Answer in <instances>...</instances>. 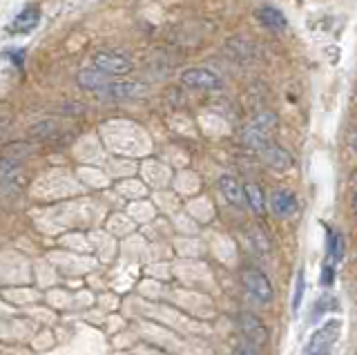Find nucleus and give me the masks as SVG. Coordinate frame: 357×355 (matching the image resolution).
<instances>
[{
	"label": "nucleus",
	"mask_w": 357,
	"mask_h": 355,
	"mask_svg": "<svg viewBox=\"0 0 357 355\" xmlns=\"http://www.w3.org/2000/svg\"><path fill=\"white\" fill-rule=\"evenodd\" d=\"M277 126V114L275 112H261L252 119V123L243 130V146L250 150H261Z\"/></svg>",
	"instance_id": "1"
},
{
	"label": "nucleus",
	"mask_w": 357,
	"mask_h": 355,
	"mask_svg": "<svg viewBox=\"0 0 357 355\" xmlns=\"http://www.w3.org/2000/svg\"><path fill=\"white\" fill-rule=\"evenodd\" d=\"M239 324H241V331L248 335L252 342H257V344H264L266 342V326L261 324L259 319H257L255 315H250V313H241V317H239Z\"/></svg>",
	"instance_id": "10"
},
{
	"label": "nucleus",
	"mask_w": 357,
	"mask_h": 355,
	"mask_svg": "<svg viewBox=\"0 0 357 355\" xmlns=\"http://www.w3.org/2000/svg\"><path fill=\"white\" fill-rule=\"evenodd\" d=\"M243 197L248 199V206L255 210L257 215H261V213H264V195H261V190H259V186H255V183L245 186V188H243Z\"/></svg>",
	"instance_id": "15"
},
{
	"label": "nucleus",
	"mask_w": 357,
	"mask_h": 355,
	"mask_svg": "<svg viewBox=\"0 0 357 355\" xmlns=\"http://www.w3.org/2000/svg\"><path fill=\"white\" fill-rule=\"evenodd\" d=\"M326 252L333 262L344 259V235L337 230H333L331 226H326Z\"/></svg>",
	"instance_id": "14"
},
{
	"label": "nucleus",
	"mask_w": 357,
	"mask_h": 355,
	"mask_svg": "<svg viewBox=\"0 0 357 355\" xmlns=\"http://www.w3.org/2000/svg\"><path fill=\"white\" fill-rule=\"evenodd\" d=\"M219 188H221L223 197H226L232 206H243V199H245L243 197V188H241V183L237 179H234V176L223 174L219 179Z\"/></svg>",
	"instance_id": "11"
},
{
	"label": "nucleus",
	"mask_w": 357,
	"mask_h": 355,
	"mask_svg": "<svg viewBox=\"0 0 357 355\" xmlns=\"http://www.w3.org/2000/svg\"><path fill=\"white\" fill-rule=\"evenodd\" d=\"M11 56H14V63L18 68H22V56H25V52H11Z\"/></svg>",
	"instance_id": "22"
},
{
	"label": "nucleus",
	"mask_w": 357,
	"mask_h": 355,
	"mask_svg": "<svg viewBox=\"0 0 357 355\" xmlns=\"http://www.w3.org/2000/svg\"><path fill=\"white\" fill-rule=\"evenodd\" d=\"M92 68L100 70L109 76L114 74H128L132 72V61L123 54H114V52H98L92 56Z\"/></svg>",
	"instance_id": "4"
},
{
	"label": "nucleus",
	"mask_w": 357,
	"mask_h": 355,
	"mask_svg": "<svg viewBox=\"0 0 357 355\" xmlns=\"http://www.w3.org/2000/svg\"><path fill=\"white\" fill-rule=\"evenodd\" d=\"M76 83L81 85L83 90H103V87L109 83V74L94 70V68H87V70L78 72Z\"/></svg>",
	"instance_id": "8"
},
{
	"label": "nucleus",
	"mask_w": 357,
	"mask_h": 355,
	"mask_svg": "<svg viewBox=\"0 0 357 355\" xmlns=\"http://www.w3.org/2000/svg\"><path fill=\"white\" fill-rule=\"evenodd\" d=\"M18 176V165L11 161V159H5L0 157V183H9L14 181Z\"/></svg>",
	"instance_id": "16"
},
{
	"label": "nucleus",
	"mask_w": 357,
	"mask_h": 355,
	"mask_svg": "<svg viewBox=\"0 0 357 355\" xmlns=\"http://www.w3.org/2000/svg\"><path fill=\"white\" fill-rule=\"evenodd\" d=\"M259 152H261L264 161L275 170H288L290 165H293V157H290V154L284 148H279V146H271V143H266Z\"/></svg>",
	"instance_id": "7"
},
{
	"label": "nucleus",
	"mask_w": 357,
	"mask_h": 355,
	"mask_svg": "<svg viewBox=\"0 0 357 355\" xmlns=\"http://www.w3.org/2000/svg\"><path fill=\"white\" fill-rule=\"evenodd\" d=\"M38 20H40V9L31 5L27 9H22V12L14 18V25H11V29L25 34V31H31L33 27H38Z\"/></svg>",
	"instance_id": "12"
},
{
	"label": "nucleus",
	"mask_w": 357,
	"mask_h": 355,
	"mask_svg": "<svg viewBox=\"0 0 357 355\" xmlns=\"http://www.w3.org/2000/svg\"><path fill=\"white\" fill-rule=\"evenodd\" d=\"M241 282H243L245 293H248L255 299V302H259V304L273 302V286H271V280H268V277L261 271H257V269L243 271Z\"/></svg>",
	"instance_id": "3"
},
{
	"label": "nucleus",
	"mask_w": 357,
	"mask_h": 355,
	"mask_svg": "<svg viewBox=\"0 0 357 355\" xmlns=\"http://www.w3.org/2000/svg\"><path fill=\"white\" fill-rule=\"evenodd\" d=\"M333 282H335L333 266H324V271H321V286H331Z\"/></svg>",
	"instance_id": "20"
},
{
	"label": "nucleus",
	"mask_w": 357,
	"mask_h": 355,
	"mask_svg": "<svg viewBox=\"0 0 357 355\" xmlns=\"http://www.w3.org/2000/svg\"><path fill=\"white\" fill-rule=\"evenodd\" d=\"M107 98H139L148 92V87L137 81H109L103 90H98Z\"/></svg>",
	"instance_id": "6"
},
{
	"label": "nucleus",
	"mask_w": 357,
	"mask_h": 355,
	"mask_svg": "<svg viewBox=\"0 0 357 355\" xmlns=\"http://www.w3.org/2000/svg\"><path fill=\"white\" fill-rule=\"evenodd\" d=\"M257 18H259V23H264L266 27H271V29H286V25H288L284 14L279 12V9L271 7V5L261 7L259 12H257Z\"/></svg>",
	"instance_id": "13"
},
{
	"label": "nucleus",
	"mask_w": 357,
	"mask_h": 355,
	"mask_svg": "<svg viewBox=\"0 0 357 355\" xmlns=\"http://www.w3.org/2000/svg\"><path fill=\"white\" fill-rule=\"evenodd\" d=\"M337 308V302L333 299V295H324L319 297V302L315 304V308H312V319L321 317V313H328V310Z\"/></svg>",
	"instance_id": "17"
},
{
	"label": "nucleus",
	"mask_w": 357,
	"mask_h": 355,
	"mask_svg": "<svg viewBox=\"0 0 357 355\" xmlns=\"http://www.w3.org/2000/svg\"><path fill=\"white\" fill-rule=\"evenodd\" d=\"M301 299H304V273L297 275V284H295V297H293V310H295V313L301 306Z\"/></svg>",
	"instance_id": "19"
},
{
	"label": "nucleus",
	"mask_w": 357,
	"mask_h": 355,
	"mask_svg": "<svg viewBox=\"0 0 357 355\" xmlns=\"http://www.w3.org/2000/svg\"><path fill=\"white\" fill-rule=\"evenodd\" d=\"M297 197L288 190H277L273 195V210L279 215V217H293L297 213Z\"/></svg>",
	"instance_id": "9"
},
{
	"label": "nucleus",
	"mask_w": 357,
	"mask_h": 355,
	"mask_svg": "<svg viewBox=\"0 0 357 355\" xmlns=\"http://www.w3.org/2000/svg\"><path fill=\"white\" fill-rule=\"evenodd\" d=\"M342 322L340 319H328L321 328H317L310 335V342L306 347V355H331L335 342L340 338Z\"/></svg>",
	"instance_id": "2"
},
{
	"label": "nucleus",
	"mask_w": 357,
	"mask_h": 355,
	"mask_svg": "<svg viewBox=\"0 0 357 355\" xmlns=\"http://www.w3.org/2000/svg\"><path fill=\"white\" fill-rule=\"evenodd\" d=\"M54 135H56V123H54V121H43V123L31 128V137H36V139H50Z\"/></svg>",
	"instance_id": "18"
},
{
	"label": "nucleus",
	"mask_w": 357,
	"mask_h": 355,
	"mask_svg": "<svg viewBox=\"0 0 357 355\" xmlns=\"http://www.w3.org/2000/svg\"><path fill=\"white\" fill-rule=\"evenodd\" d=\"M237 355H257V351H255V347H250V344H243V347H239Z\"/></svg>",
	"instance_id": "21"
},
{
	"label": "nucleus",
	"mask_w": 357,
	"mask_h": 355,
	"mask_svg": "<svg viewBox=\"0 0 357 355\" xmlns=\"http://www.w3.org/2000/svg\"><path fill=\"white\" fill-rule=\"evenodd\" d=\"M181 83L185 87H195V90H219L221 79L219 74L206 68H190L181 74Z\"/></svg>",
	"instance_id": "5"
}]
</instances>
